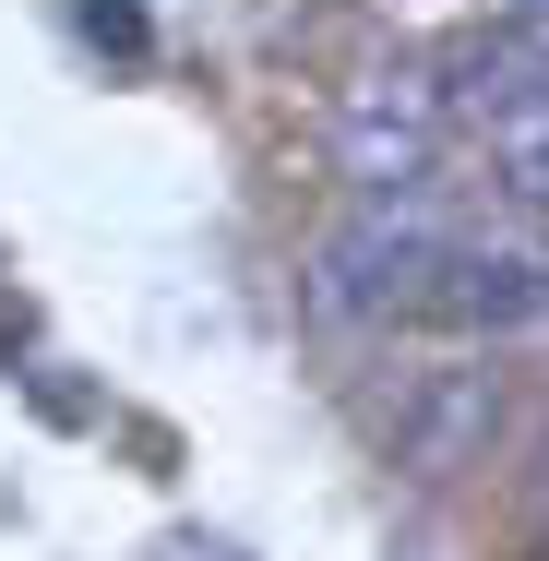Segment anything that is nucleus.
I'll list each match as a JSON object with an SVG mask.
<instances>
[{
  "instance_id": "obj_1",
  "label": "nucleus",
  "mask_w": 549,
  "mask_h": 561,
  "mask_svg": "<svg viewBox=\"0 0 549 561\" xmlns=\"http://www.w3.org/2000/svg\"><path fill=\"white\" fill-rule=\"evenodd\" d=\"M454 227H442L431 192H394V204H358V216L323 239V263H311V299H323L334 323H431L442 311V275H454Z\"/></svg>"
},
{
  "instance_id": "obj_2",
  "label": "nucleus",
  "mask_w": 549,
  "mask_h": 561,
  "mask_svg": "<svg viewBox=\"0 0 549 561\" xmlns=\"http://www.w3.org/2000/svg\"><path fill=\"white\" fill-rule=\"evenodd\" d=\"M454 131L490 156V192L514 216H549V24H490L454 72Z\"/></svg>"
},
{
  "instance_id": "obj_3",
  "label": "nucleus",
  "mask_w": 549,
  "mask_h": 561,
  "mask_svg": "<svg viewBox=\"0 0 549 561\" xmlns=\"http://www.w3.org/2000/svg\"><path fill=\"white\" fill-rule=\"evenodd\" d=\"M442 144H454V96H442L431 60H394V72L346 84V108H334V168L358 180V204L419 192L442 168Z\"/></svg>"
},
{
  "instance_id": "obj_4",
  "label": "nucleus",
  "mask_w": 549,
  "mask_h": 561,
  "mask_svg": "<svg viewBox=\"0 0 549 561\" xmlns=\"http://www.w3.org/2000/svg\"><path fill=\"white\" fill-rule=\"evenodd\" d=\"M442 323H466V335H526V323H549V251L538 239H466L454 275H442Z\"/></svg>"
},
{
  "instance_id": "obj_5",
  "label": "nucleus",
  "mask_w": 549,
  "mask_h": 561,
  "mask_svg": "<svg viewBox=\"0 0 549 561\" xmlns=\"http://www.w3.org/2000/svg\"><path fill=\"white\" fill-rule=\"evenodd\" d=\"M72 36L108 48V60H144V48H156V12H144V0H72Z\"/></svg>"
},
{
  "instance_id": "obj_6",
  "label": "nucleus",
  "mask_w": 549,
  "mask_h": 561,
  "mask_svg": "<svg viewBox=\"0 0 549 561\" xmlns=\"http://www.w3.org/2000/svg\"><path fill=\"white\" fill-rule=\"evenodd\" d=\"M36 335V323H24V299H0V370H12V346Z\"/></svg>"
},
{
  "instance_id": "obj_7",
  "label": "nucleus",
  "mask_w": 549,
  "mask_h": 561,
  "mask_svg": "<svg viewBox=\"0 0 549 561\" xmlns=\"http://www.w3.org/2000/svg\"><path fill=\"white\" fill-rule=\"evenodd\" d=\"M180 561H227V550H180Z\"/></svg>"
}]
</instances>
